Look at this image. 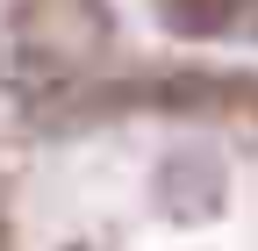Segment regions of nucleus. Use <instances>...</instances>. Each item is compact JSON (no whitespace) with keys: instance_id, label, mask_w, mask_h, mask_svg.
<instances>
[{"instance_id":"nucleus-1","label":"nucleus","mask_w":258,"mask_h":251,"mask_svg":"<svg viewBox=\"0 0 258 251\" xmlns=\"http://www.w3.org/2000/svg\"><path fill=\"white\" fill-rule=\"evenodd\" d=\"M0 251H258V72L101 65L0 158Z\"/></svg>"}]
</instances>
